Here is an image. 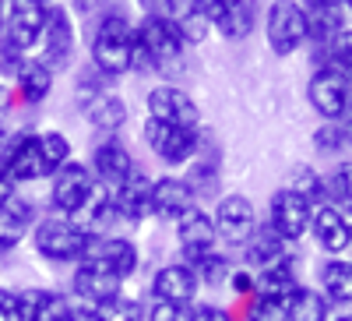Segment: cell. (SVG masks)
I'll list each match as a JSON object with an SVG mask.
<instances>
[{
    "label": "cell",
    "instance_id": "obj_1",
    "mask_svg": "<svg viewBox=\"0 0 352 321\" xmlns=\"http://www.w3.org/2000/svg\"><path fill=\"white\" fill-rule=\"evenodd\" d=\"M96 244H99V233H88L53 212L32 226V251L43 261H53V265H78V261L92 258Z\"/></svg>",
    "mask_w": 352,
    "mask_h": 321
},
{
    "label": "cell",
    "instance_id": "obj_2",
    "mask_svg": "<svg viewBox=\"0 0 352 321\" xmlns=\"http://www.w3.org/2000/svg\"><path fill=\"white\" fill-rule=\"evenodd\" d=\"M134 53H138V32L127 21V14L109 11L92 32V46H88V56H92V68L102 71L109 81L120 78L127 71H134Z\"/></svg>",
    "mask_w": 352,
    "mask_h": 321
},
{
    "label": "cell",
    "instance_id": "obj_3",
    "mask_svg": "<svg viewBox=\"0 0 352 321\" xmlns=\"http://www.w3.org/2000/svg\"><path fill=\"white\" fill-rule=\"evenodd\" d=\"M134 32H138L134 71H138V68L162 71V68H173V64L184 56L180 28H176V18H169V14L148 11V14L141 18V25H134Z\"/></svg>",
    "mask_w": 352,
    "mask_h": 321
},
{
    "label": "cell",
    "instance_id": "obj_4",
    "mask_svg": "<svg viewBox=\"0 0 352 321\" xmlns=\"http://www.w3.org/2000/svg\"><path fill=\"white\" fill-rule=\"evenodd\" d=\"M141 138L162 166H190L208 134H204V127H176V124H162V121L144 116Z\"/></svg>",
    "mask_w": 352,
    "mask_h": 321
},
{
    "label": "cell",
    "instance_id": "obj_5",
    "mask_svg": "<svg viewBox=\"0 0 352 321\" xmlns=\"http://www.w3.org/2000/svg\"><path fill=\"white\" fill-rule=\"evenodd\" d=\"M264 39H268L275 56H292L307 46L310 28L300 0H272L268 14H264Z\"/></svg>",
    "mask_w": 352,
    "mask_h": 321
},
{
    "label": "cell",
    "instance_id": "obj_6",
    "mask_svg": "<svg viewBox=\"0 0 352 321\" xmlns=\"http://www.w3.org/2000/svg\"><path fill=\"white\" fill-rule=\"evenodd\" d=\"M96 184L99 180H96V173H92V166H88V163L71 159L67 166H60L50 177V209H53V216L71 219L85 205V198L92 194Z\"/></svg>",
    "mask_w": 352,
    "mask_h": 321
},
{
    "label": "cell",
    "instance_id": "obj_7",
    "mask_svg": "<svg viewBox=\"0 0 352 321\" xmlns=\"http://www.w3.org/2000/svg\"><path fill=\"white\" fill-rule=\"evenodd\" d=\"M212 222L219 233V244L226 247H243L254 237V229L261 226L257 209L247 194H219L215 209H212Z\"/></svg>",
    "mask_w": 352,
    "mask_h": 321
},
{
    "label": "cell",
    "instance_id": "obj_8",
    "mask_svg": "<svg viewBox=\"0 0 352 321\" xmlns=\"http://www.w3.org/2000/svg\"><path fill=\"white\" fill-rule=\"evenodd\" d=\"M0 159H4L11 180L21 187V184H39V180H50L53 173L39 152V131H18L11 134L4 145H0Z\"/></svg>",
    "mask_w": 352,
    "mask_h": 321
},
{
    "label": "cell",
    "instance_id": "obj_9",
    "mask_svg": "<svg viewBox=\"0 0 352 321\" xmlns=\"http://www.w3.org/2000/svg\"><path fill=\"white\" fill-rule=\"evenodd\" d=\"M46 28V4L43 0H4V39L8 46L28 53L36 50Z\"/></svg>",
    "mask_w": 352,
    "mask_h": 321
},
{
    "label": "cell",
    "instance_id": "obj_10",
    "mask_svg": "<svg viewBox=\"0 0 352 321\" xmlns=\"http://www.w3.org/2000/svg\"><path fill=\"white\" fill-rule=\"evenodd\" d=\"M307 99H310V106H314V113L320 116V121L342 124L349 116V106H352L349 78L331 71V68H317L307 81Z\"/></svg>",
    "mask_w": 352,
    "mask_h": 321
},
{
    "label": "cell",
    "instance_id": "obj_11",
    "mask_svg": "<svg viewBox=\"0 0 352 321\" xmlns=\"http://www.w3.org/2000/svg\"><path fill=\"white\" fill-rule=\"evenodd\" d=\"M39 46H43L39 61L50 71L71 68V56H74V46H78V32H74V18H71V11L64 4L46 8V28H43Z\"/></svg>",
    "mask_w": 352,
    "mask_h": 321
},
{
    "label": "cell",
    "instance_id": "obj_12",
    "mask_svg": "<svg viewBox=\"0 0 352 321\" xmlns=\"http://www.w3.org/2000/svg\"><path fill=\"white\" fill-rule=\"evenodd\" d=\"M310 219H314V205L303 201L292 187H278L268 201V226L278 233L285 244H296L310 233Z\"/></svg>",
    "mask_w": 352,
    "mask_h": 321
},
{
    "label": "cell",
    "instance_id": "obj_13",
    "mask_svg": "<svg viewBox=\"0 0 352 321\" xmlns=\"http://www.w3.org/2000/svg\"><path fill=\"white\" fill-rule=\"evenodd\" d=\"M144 110L152 121L176 124V127H201V106L190 92H184L180 85H155L144 96Z\"/></svg>",
    "mask_w": 352,
    "mask_h": 321
},
{
    "label": "cell",
    "instance_id": "obj_14",
    "mask_svg": "<svg viewBox=\"0 0 352 321\" xmlns=\"http://www.w3.org/2000/svg\"><path fill=\"white\" fill-rule=\"evenodd\" d=\"M71 289H74V297H78L81 304L99 307V304H106V300H113V297L124 293V279L116 276V272H109L102 261L92 254V258H85V261H78V265H74Z\"/></svg>",
    "mask_w": 352,
    "mask_h": 321
},
{
    "label": "cell",
    "instance_id": "obj_15",
    "mask_svg": "<svg viewBox=\"0 0 352 321\" xmlns=\"http://www.w3.org/2000/svg\"><path fill=\"white\" fill-rule=\"evenodd\" d=\"M190 8H197L204 18L212 21V28L222 36V39H247L254 32V4L250 0H194Z\"/></svg>",
    "mask_w": 352,
    "mask_h": 321
},
{
    "label": "cell",
    "instance_id": "obj_16",
    "mask_svg": "<svg viewBox=\"0 0 352 321\" xmlns=\"http://www.w3.org/2000/svg\"><path fill=\"white\" fill-rule=\"evenodd\" d=\"M152 184H155V177H148L144 169H134L127 180L109 187L116 219H124V222H144V219H152Z\"/></svg>",
    "mask_w": 352,
    "mask_h": 321
},
{
    "label": "cell",
    "instance_id": "obj_17",
    "mask_svg": "<svg viewBox=\"0 0 352 321\" xmlns=\"http://www.w3.org/2000/svg\"><path fill=\"white\" fill-rule=\"evenodd\" d=\"M88 166H92L96 180L106 184V187H116V184L127 180L131 173L138 169L134 152H131L116 134H102V138H99V145L92 149V156H88Z\"/></svg>",
    "mask_w": 352,
    "mask_h": 321
},
{
    "label": "cell",
    "instance_id": "obj_18",
    "mask_svg": "<svg viewBox=\"0 0 352 321\" xmlns=\"http://www.w3.org/2000/svg\"><path fill=\"white\" fill-rule=\"evenodd\" d=\"M310 233H314L317 247L331 258H342L352 247V219L338 205H317L310 219Z\"/></svg>",
    "mask_w": 352,
    "mask_h": 321
},
{
    "label": "cell",
    "instance_id": "obj_19",
    "mask_svg": "<svg viewBox=\"0 0 352 321\" xmlns=\"http://www.w3.org/2000/svg\"><path fill=\"white\" fill-rule=\"evenodd\" d=\"M197 276L187 261H166L152 276V300H169V304H184L190 307L197 300Z\"/></svg>",
    "mask_w": 352,
    "mask_h": 321
},
{
    "label": "cell",
    "instance_id": "obj_20",
    "mask_svg": "<svg viewBox=\"0 0 352 321\" xmlns=\"http://www.w3.org/2000/svg\"><path fill=\"white\" fill-rule=\"evenodd\" d=\"M173 237H176V247H180L184 258H194V254H204V251L219 247V233H215L212 212L201 209V205H194L190 212H184L173 222Z\"/></svg>",
    "mask_w": 352,
    "mask_h": 321
},
{
    "label": "cell",
    "instance_id": "obj_21",
    "mask_svg": "<svg viewBox=\"0 0 352 321\" xmlns=\"http://www.w3.org/2000/svg\"><path fill=\"white\" fill-rule=\"evenodd\" d=\"M197 205V194L187 184V177H155L152 184V216L159 222H176L184 212H190Z\"/></svg>",
    "mask_w": 352,
    "mask_h": 321
},
{
    "label": "cell",
    "instance_id": "obj_22",
    "mask_svg": "<svg viewBox=\"0 0 352 321\" xmlns=\"http://www.w3.org/2000/svg\"><path fill=\"white\" fill-rule=\"evenodd\" d=\"M78 106H81V116L88 121V127L99 131V134H116L131 121V110H127L124 96H116L113 89H102L96 96H88Z\"/></svg>",
    "mask_w": 352,
    "mask_h": 321
},
{
    "label": "cell",
    "instance_id": "obj_23",
    "mask_svg": "<svg viewBox=\"0 0 352 321\" xmlns=\"http://www.w3.org/2000/svg\"><path fill=\"white\" fill-rule=\"evenodd\" d=\"M39 219H36V205L28 198H21V194H14L4 209H0V258L4 254H11L28 233H32V226H36Z\"/></svg>",
    "mask_w": 352,
    "mask_h": 321
},
{
    "label": "cell",
    "instance_id": "obj_24",
    "mask_svg": "<svg viewBox=\"0 0 352 321\" xmlns=\"http://www.w3.org/2000/svg\"><path fill=\"white\" fill-rule=\"evenodd\" d=\"M289 258H292V254H289V244L278 237L268 222H261V226L254 229V237L243 244V265H247L250 272L272 269V265H278V261H289Z\"/></svg>",
    "mask_w": 352,
    "mask_h": 321
},
{
    "label": "cell",
    "instance_id": "obj_25",
    "mask_svg": "<svg viewBox=\"0 0 352 321\" xmlns=\"http://www.w3.org/2000/svg\"><path fill=\"white\" fill-rule=\"evenodd\" d=\"M92 254L102 261V265H106L109 272L120 276L124 282H127V279L141 269V247H138L131 237H116V233H102Z\"/></svg>",
    "mask_w": 352,
    "mask_h": 321
},
{
    "label": "cell",
    "instance_id": "obj_26",
    "mask_svg": "<svg viewBox=\"0 0 352 321\" xmlns=\"http://www.w3.org/2000/svg\"><path fill=\"white\" fill-rule=\"evenodd\" d=\"M21 304H25V321H67L74 300L46 286H25Z\"/></svg>",
    "mask_w": 352,
    "mask_h": 321
},
{
    "label": "cell",
    "instance_id": "obj_27",
    "mask_svg": "<svg viewBox=\"0 0 352 321\" xmlns=\"http://www.w3.org/2000/svg\"><path fill=\"white\" fill-rule=\"evenodd\" d=\"M14 96L28 106H39L50 92H53V71L39 61V56H28V61L18 68V74L11 78Z\"/></svg>",
    "mask_w": 352,
    "mask_h": 321
},
{
    "label": "cell",
    "instance_id": "obj_28",
    "mask_svg": "<svg viewBox=\"0 0 352 321\" xmlns=\"http://www.w3.org/2000/svg\"><path fill=\"white\" fill-rule=\"evenodd\" d=\"M317 289L324 293L331 307H349L352 304V261L345 258H328L317 272Z\"/></svg>",
    "mask_w": 352,
    "mask_h": 321
},
{
    "label": "cell",
    "instance_id": "obj_29",
    "mask_svg": "<svg viewBox=\"0 0 352 321\" xmlns=\"http://www.w3.org/2000/svg\"><path fill=\"white\" fill-rule=\"evenodd\" d=\"M296 286H300V276H296V265H292V258H289V261H278V265H272V269L254 272V297L285 300Z\"/></svg>",
    "mask_w": 352,
    "mask_h": 321
},
{
    "label": "cell",
    "instance_id": "obj_30",
    "mask_svg": "<svg viewBox=\"0 0 352 321\" xmlns=\"http://www.w3.org/2000/svg\"><path fill=\"white\" fill-rule=\"evenodd\" d=\"M285 314H289V321H331V304L324 300L320 289L296 286L285 297Z\"/></svg>",
    "mask_w": 352,
    "mask_h": 321
},
{
    "label": "cell",
    "instance_id": "obj_31",
    "mask_svg": "<svg viewBox=\"0 0 352 321\" xmlns=\"http://www.w3.org/2000/svg\"><path fill=\"white\" fill-rule=\"evenodd\" d=\"M307 11V28H310V43H324L331 39L335 32L345 28V4L342 0H328V4H314V8H303Z\"/></svg>",
    "mask_w": 352,
    "mask_h": 321
},
{
    "label": "cell",
    "instance_id": "obj_32",
    "mask_svg": "<svg viewBox=\"0 0 352 321\" xmlns=\"http://www.w3.org/2000/svg\"><path fill=\"white\" fill-rule=\"evenodd\" d=\"M180 261H187V265L194 269L201 286H229V276H232V269H236L232 258L222 254L219 247L204 251V254H194V258H180Z\"/></svg>",
    "mask_w": 352,
    "mask_h": 321
},
{
    "label": "cell",
    "instance_id": "obj_33",
    "mask_svg": "<svg viewBox=\"0 0 352 321\" xmlns=\"http://www.w3.org/2000/svg\"><path fill=\"white\" fill-rule=\"evenodd\" d=\"M285 187H292V191H296L303 201H310L314 209H317V205H328L324 173H317V169H310V166H300L296 173H292V180H289Z\"/></svg>",
    "mask_w": 352,
    "mask_h": 321
},
{
    "label": "cell",
    "instance_id": "obj_34",
    "mask_svg": "<svg viewBox=\"0 0 352 321\" xmlns=\"http://www.w3.org/2000/svg\"><path fill=\"white\" fill-rule=\"evenodd\" d=\"M39 152H43L50 173H56L60 166H67L74 159V145L64 131H39Z\"/></svg>",
    "mask_w": 352,
    "mask_h": 321
},
{
    "label": "cell",
    "instance_id": "obj_35",
    "mask_svg": "<svg viewBox=\"0 0 352 321\" xmlns=\"http://www.w3.org/2000/svg\"><path fill=\"white\" fill-rule=\"evenodd\" d=\"M324 187H328V205L352 209V159L338 163L331 173H324Z\"/></svg>",
    "mask_w": 352,
    "mask_h": 321
},
{
    "label": "cell",
    "instance_id": "obj_36",
    "mask_svg": "<svg viewBox=\"0 0 352 321\" xmlns=\"http://www.w3.org/2000/svg\"><path fill=\"white\" fill-rule=\"evenodd\" d=\"M314 149H317L320 156H342V152H349V134H345V124L320 121V127L314 131Z\"/></svg>",
    "mask_w": 352,
    "mask_h": 321
},
{
    "label": "cell",
    "instance_id": "obj_37",
    "mask_svg": "<svg viewBox=\"0 0 352 321\" xmlns=\"http://www.w3.org/2000/svg\"><path fill=\"white\" fill-rule=\"evenodd\" d=\"M176 28H180L184 46H187V43H190V46H201L204 39L212 36V21L204 18L197 8H187L184 14H176Z\"/></svg>",
    "mask_w": 352,
    "mask_h": 321
},
{
    "label": "cell",
    "instance_id": "obj_38",
    "mask_svg": "<svg viewBox=\"0 0 352 321\" xmlns=\"http://www.w3.org/2000/svg\"><path fill=\"white\" fill-rule=\"evenodd\" d=\"M96 311H99L102 321H144V304L134 300V297H127V293H120V297H113V300L99 304Z\"/></svg>",
    "mask_w": 352,
    "mask_h": 321
},
{
    "label": "cell",
    "instance_id": "obj_39",
    "mask_svg": "<svg viewBox=\"0 0 352 321\" xmlns=\"http://www.w3.org/2000/svg\"><path fill=\"white\" fill-rule=\"evenodd\" d=\"M243 321H289V314H285V300L250 297L247 307H243Z\"/></svg>",
    "mask_w": 352,
    "mask_h": 321
},
{
    "label": "cell",
    "instance_id": "obj_40",
    "mask_svg": "<svg viewBox=\"0 0 352 321\" xmlns=\"http://www.w3.org/2000/svg\"><path fill=\"white\" fill-rule=\"evenodd\" d=\"M187 318H190V321H236L229 307L212 304V300H194V304L187 307Z\"/></svg>",
    "mask_w": 352,
    "mask_h": 321
},
{
    "label": "cell",
    "instance_id": "obj_41",
    "mask_svg": "<svg viewBox=\"0 0 352 321\" xmlns=\"http://www.w3.org/2000/svg\"><path fill=\"white\" fill-rule=\"evenodd\" d=\"M0 321H25L21 289H14V286H0Z\"/></svg>",
    "mask_w": 352,
    "mask_h": 321
},
{
    "label": "cell",
    "instance_id": "obj_42",
    "mask_svg": "<svg viewBox=\"0 0 352 321\" xmlns=\"http://www.w3.org/2000/svg\"><path fill=\"white\" fill-rule=\"evenodd\" d=\"M144 321H190L184 304H169V300H152L144 307Z\"/></svg>",
    "mask_w": 352,
    "mask_h": 321
},
{
    "label": "cell",
    "instance_id": "obj_43",
    "mask_svg": "<svg viewBox=\"0 0 352 321\" xmlns=\"http://www.w3.org/2000/svg\"><path fill=\"white\" fill-rule=\"evenodd\" d=\"M229 286L236 289L240 297H254V272H250L247 265H240V269H232V276H229Z\"/></svg>",
    "mask_w": 352,
    "mask_h": 321
},
{
    "label": "cell",
    "instance_id": "obj_44",
    "mask_svg": "<svg viewBox=\"0 0 352 321\" xmlns=\"http://www.w3.org/2000/svg\"><path fill=\"white\" fill-rule=\"evenodd\" d=\"M18 194V184L11 180V173H8V166H4V159H0V209L8 205V201Z\"/></svg>",
    "mask_w": 352,
    "mask_h": 321
},
{
    "label": "cell",
    "instance_id": "obj_45",
    "mask_svg": "<svg viewBox=\"0 0 352 321\" xmlns=\"http://www.w3.org/2000/svg\"><path fill=\"white\" fill-rule=\"evenodd\" d=\"M67 321H102V318H99V311L92 304H81L78 300V304H71V318Z\"/></svg>",
    "mask_w": 352,
    "mask_h": 321
},
{
    "label": "cell",
    "instance_id": "obj_46",
    "mask_svg": "<svg viewBox=\"0 0 352 321\" xmlns=\"http://www.w3.org/2000/svg\"><path fill=\"white\" fill-rule=\"evenodd\" d=\"M14 103V92H11V85H0V116H4Z\"/></svg>",
    "mask_w": 352,
    "mask_h": 321
},
{
    "label": "cell",
    "instance_id": "obj_47",
    "mask_svg": "<svg viewBox=\"0 0 352 321\" xmlns=\"http://www.w3.org/2000/svg\"><path fill=\"white\" fill-rule=\"evenodd\" d=\"M96 4H99V0H78V11H85V14H88V11L96 8Z\"/></svg>",
    "mask_w": 352,
    "mask_h": 321
},
{
    "label": "cell",
    "instance_id": "obj_48",
    "mask_svg": "<svg viewBox=\"0 0 352 321\" xmlns=\"http://www.w3.org/2000/svg\"><path fill=\"white\" fill-rule=\"evenodd\" d=\"M303 8H314V4H328V0H300Z\"/></svg>",
    "mask_w": 352,
    "mask_h": 321
},
{
    "label": "cell",
    "instance_id": "obj_49",
    "mask_svg": "<svg viewBox=\"0 0 352 321\" xmlns=\"http://www.w3.org/2000/svg\"><path fill=\"white\" fill-rule=\"evenodd\" d=\"M331 321H352V314H331Z\"/></svg>",
    "mask_w": 352,
    "mask_h": 321
},
{
    "label": "cell",
    "instance_id": "obj_50",
    "mask_svg": "<svg viewBox=\"0 0 352 321\" xmlns=\"http://www.w3.org/2000/svg\"><path fill=\"white\" fill-rule=\"evenodd\" d=\"M0 32H4V0H0Z\"/></svg>",
    "mask_w": 352,
    "mask_h": 321
},
{
    "label": "cell",
    "instance_id": "obj_51",
    "mask_svg": "<svg viewBox=\"0 0 352 321\" xmlns=\"http://www.w3.org/2000/svg\"><path fill=\"white\" fill-rule=\"evenodd\" d=\"M43 4H46V0H43Z\"/></svg>",
    "mask_w": 352,
    "mask_h": 321
}]
</instances>
